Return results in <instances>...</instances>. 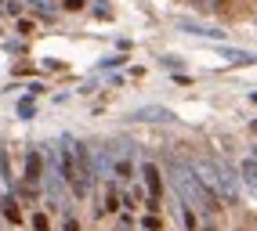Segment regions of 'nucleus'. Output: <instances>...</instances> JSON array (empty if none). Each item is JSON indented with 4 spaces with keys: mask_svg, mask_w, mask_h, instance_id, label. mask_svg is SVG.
<instances>
[{
    "mask_svg": "<svg viewBox=\"0 0 257 231\" xmlns=\"http://www.w3.org/2000/svg\"><path fill=\"white\" fill-rule=\"evenodd\" d=\"M170 188H174V195L181 202H188L203 220H214L217 213H221V199H217V192L203 180L188 162H170Z\"/></svg>",
    "mask_w": 257,
    "mask_h": 231,
    "instance_id": "1",
    "label": "nucleus"
},
{
    "mask_svg": "<svg viewBox=\"0 0 257 231\" xmlns=\"http://www.w3.org/2000/svg\"><path fill=\"white\" fill-rule=\"evenodd\" d=\"M192 170L217 192L221 202H232V206L239 202V177L228 170V162H221V159H199V162H192Z\"/></svg>",
    "mask_w": 257,
    "mask_h": 231,
    "instance_id": "2",
    "label": "nucleus"
},
{
    "mask_svg": "<svg viewBox=\"0 0 257 231\" xmlns=\"http://www.w3.org/2000/svg\"><path fill=\"white\" fill-rule=\"evenodd\" d=\"M22 184L33 188V192H40V184H44V152H40V148H29V152H26V162H22Z\"/></svg>",
    "mask_w": 257,
    "mask_h": 231,
    "instance_id": "3",
    "label": "nucleus"
},
{
    "mask_svg": "<svg viewBox=\"0 0 257 231\" xmlns=\"http://www.w3.org/2000/svg\"><path fill=\"white\" fill-rule=\"evenodd\" d=\"M112 180L119 184H131L134 180V159H131V148H112Z\"/></svg>",
    "mask_w": 257,
    "mask_h": 231,
    "instance_id": "4",
    "label": "nucleus"
},
{
    "mask_svg": "<svg viewBox=\"0 0 257 231\" xmlns=\"http://www.w3.org/2000/svg\"><path fill=\"white\" fill-rule=\"evenodd\" d=\"M142 180H145V192H149V199H156V202H163V174H160V166L156 162H142Z\"/></svg>",
    "mask_w": 257,
    "mask_h": 231,
    "instance_id": "5",
    "label": "nucleus"
},
{
    "mask_svg": "<svg viewBox=\"0 0 257 231\" xmlns=\"http://www.w3.org/2000/svg\"><path fill=\"white\" fill-rule=\"evenodd\" d=\"M131 120L134 123H170V120H178V116L170 108H163V105H142V108L131 112Z\"/></svg>",
    "mask_w": 257,
    "mask_h": 231,
    "instance_id": "6",
    "label": "nucleus"
},
{
    "mask_svg": "<svg viewBox=\"0 0 257 231\" xmlns=\"http://www.w3.org/2000/svg\"><path fill=\"white\" fill-rule=\"evenodd\" d=\"M0 217H4L11 228H19L22 224V202H19V195H15V192H0Z\"/></svg>",
    "mask_w": 257,
    "mask_h": 231,
    "instance_id": "7",
    "label": "nucleus"
},
{
    "mask_svg": "<svg viewBox=\"0 0 257 231\" xmlns=\"http://www.w3.org/2000/svg\"><path fill=\"white\" fill-rule=\"evenodd\" d=\"M101 206H98V217H105V213H119V180H101Z\"/></svg>",
    "mask_w": 257,
    "mask_h": 231,
    "instance_id": "8",
    "label": "nucleus"
},
{
    "mask_svg": "<svg viewBox=\"0 0 257 231\" xmlns=\"http://www.w3.org/2000/svg\"><path fill=\"white\" fill-rule=\"evenodd\" d=\"M178 29H181V32H192V36H207V40H225V29L203 26V22H196V18H178Z\"/></svg>",
    "mask_w": 257,
    "mask_h": 231,
    "instance_id": "9",
    "label": "nucleus"
},
{
    "mask_svg": "<svg viewBox=\"0 0 257 231\" xmlns=\"http://www.w3.org/2000/svg\"><path fill=\"white\" fill-rule=\"evenodd\" d=\"M178 217H181V228L185 231H203V217L188 202H181V199H178Z\"/></svg>",
    "mask_w": 257,
    "mask_h": 231,
    "instance_id": "10",
    "label": "nucleus"
},
{
    "mask_svg": "<svg viewBox=\"0 0 257 231\" xmlns=\"http://www.w3.org/2000/svg\"><path fill=\"white\" fill-rule=\"evenodd\" d=\"M221 54H225L232 65H257V54H250V51H239V47H221Z\"/></svg>",
    "mask_w": 257,
    "mask_h": 231,
    "instance_id": "11",
    "label": "nucleus"
},
{
    "mask_svg": "<svg viewBox=\"0 0 257 231\" xmlns=\"http://www.w3.org/2000/svg\"><path fill=\"white\" fill-rule=\"evenodd\" d=\"M19 116H22V120H33V116H37V105H33V98H22V102H19Z\"/></svg>",
    "mask_w": 257,
    "mask_h": 231,
    "instance_id": "12",
    "label": "nucleus"
},
{
    "mask_svg": "<svg viewBox=\"0 0 257 231\" xmlns=\"http://www.w3.org/2000/svg\"><path fill=\"white\" fill-rule=\"evenodd\" d=\"M138 231H160V213H149V217H142Z\"/></svg>",
    "mask_w": 257,
    "mask_h": 231,
    "instance_id": "13",
    "label": "nucleus"
},
{
    "mask_svg": "<svg viewBox=\"0 0 257 231\" xmlns=\"http://www.w3.org/2000/svg\"><path fill=\"white\" fill-rule=\"evenodd\" d=\"M123 62H127L123 54H109V58H101V62H98V69H119Z\"/></svg>",
    "mask_w": 257,
    "mask_h": 231,
    "instance_id": "14",
    "label": "nucleus"
},
{
    "mask_svg": "<svg viewBox=\"0 0 257 231\" xmlns=\"http://www.w3.org/2000/svg\"><path fill=\"white\" fill-rule=\"evenodd\" d=\"M33 231H51V224H47V213H44V210H37V213H33Z\"/></svg>",
    "mask_w": 257,
    "mask_h": 231,
    "instance_id": "15",
    "label": "nucleus"
},
{
    "mask_svg": "<svg viewBox=\"0 0 257 231\" xmlns=\"http://www.w3.org/2000/svg\"><path fill=\"white\" fill-rule=\"evenodd\" d=\"M116 224L123 228V231H131V228H134V217H131V210H123V213H119V217H116Z\"/></svg>",
    "mask_w": 257,
    "mask_h": 231,
    "instance_id": "16",
    "label": "nucleus"
},
{
    "mask_svg": "<svg viewBox=\"0 0 257 231\" xmlns=\"http://www.w3.org/2000/svg\"><path fill=\"white\" fill-rule=\"evenodd\" d=\"M62 231H80V224H76L73 213H65V217H62Z\"/></svg>",
    "mask_w": 257,
    "mask_h": 231,
    "instance_id": "17",
    "label": "nucleus"
},
{
    "mask_svg": "<svg viewBox=\"0 0 257 231\" xmlns=\"http://www.w3.org/2000/svg\"><path fill=\"white\" fill-rule=\"evenodd\" d=\"M87 0H62V11H83Z\"/></svg>",
    "mask_w": 257,
    "mask_h": 231,
    "instance_id": "18",
    "label": "nucleus"
},
{
    "mask_svg": "<svg viewBox=\"0 0 257 231\" xmlns=\"http://www.w3.org/2000/svg\"><path fill=\"white\" fill-rule=\"evenodd\" d=\"M0 11H8V14H22V4H19V0H8V4L0 8Z\"/></svg>",
    "mask_w": 257,
    "mask_h": 231,
    "instance_id": "19",
    "label": "nucleus"
},
{
    "mask_svg": "<svg viewBox=\"0 0 257 231\" xmlns=\"http://www.w3.org/2000/svg\"><path fill=\"white\" fill-rule=\"evenodd\" d=\"M19 32H22V36H33V22H26V18H19Z\"/></svg>",
    "mask_w": 257,
    "mask_h": 231,
    "instance_id": "20",
    "label": "nucleus"
},
{
    "mask_svg": "<svg viewBox=\"0 0 257 231\" xmlns=\"http://www.w3.org/2000/svg\"><path fill=\"white\" fill-rule=\"evenodd\" d=\"M163 65H167V69H181V58H174V54H167V58H163Z\"/></svg>",
    "mask_w": 257,
    "mask_h": 231,
    "instance_id": "21",
    "label": "nucleus"
}]
</instances>
